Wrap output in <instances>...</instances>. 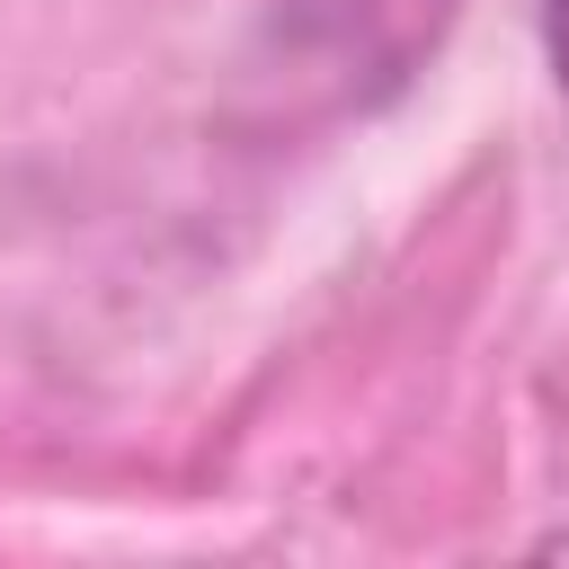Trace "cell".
<instances>
[{
	"label": "cell",
	"instance_id": "6da1fadb",
	"mask_svg": "<svg viewBox=\"0 0 569 569\" xmlns=\"http://www.w3.org/2000/svg\"><path fill=\"white\" fill-rule=\"evenodd\" d=\"M542 44H551V71L569 89V0H542Z\"/></svg>",
	"mask_w": 569,
	"mask_h": 569
}]
</instances>
